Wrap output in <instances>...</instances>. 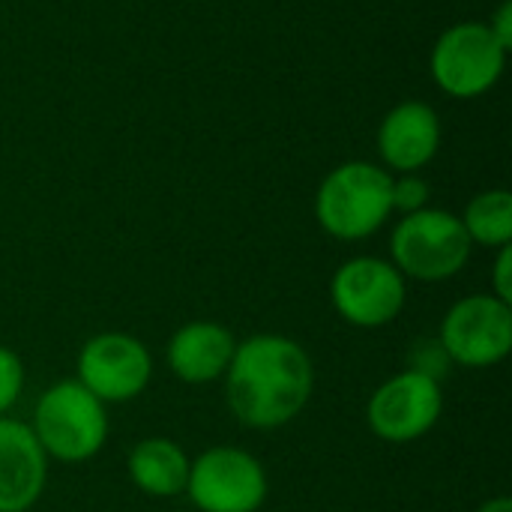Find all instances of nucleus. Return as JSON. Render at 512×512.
I'll return each mask as SVG.
<instances>
[{"instance_id": "nucleus-13", "label": "nucleus", "mask_w": 512, "mask_h": 512, "mask_svg": "<svg viewBox=\"0 0 512 512\" xmlns=\"http://www.w3.org/2000/svg\"><path fill=\"white\" fill-rule=\"evenodd\" d=\"M237 339L216 321H189L183 324L165 348L168 369L183 384H210L225 378Z\"/></svg>"}, {"instance_id": "nucleus-10", "label": "nucleus", "mask_w": 512, "mask_h": 512, "mask_svg": "<svg viewBox=\"0 0 512 512\" xmlns=\"http://www.w3.org/2000/svg\"><path fill=\"white\" fill-rule=\"evenodd\" d=\"M153 378V357L147 345L129 333H99L78 351V384L102 405L138 399Z\"/></svg>"}, {"instance_id": "nucleus-9", "label": "nucleus", "mask_w": 512, "mask_h": 512, "mask_svg": "<svg viewBox=\"0 0 512 512\" xmlns=\"http://www.w3.org/2000/svg\"><path fill=\"white\" fill-rule=\"evenodd\" d=\"M444 414L441 381L405 369L387 378L369 399L366 423L387 444H411L435 429Z\"/></svg>"}, {"instance_id": "nucleus-8", "label": "nucleus", "mask_w": 512, "mask_h": 512, "mask_svg": "<svg viewBox=\"0 0 512 512\" xmlns=\"http://www.w3.org/2000/svg\"><path fill=\"white\" fill-rule=\"evenodd\" d=\"M408 288L393 261L360 255L345 261L330 279V300L342 321L360 330H378L399 318Z\"/></svg>"}, {"instance_id": "nucleus-2", "label": "nucleus", "mask_w": 512, "mask_h": 512, "mask_svg": "<svg viewBox=\"0 0 512 512\" xmlns=\"http://www.w3.org/2000/svg\"><path fill=\"white\" fill-rule=\"evenodd\" d=\"M393 174L381 165L354 159L333 168L315 195L318 225L345 243L372 237L393 213Z\"/></svg>"}, {"instance_id": "nucleus-7", "label": "nucleus", "mask_w": 512, "mask_h": 512, "mask_svg": "<svg viewBox=\"0 0 512 512\" xmlns=\"http://www.w3.org/2000/svg\"><path fill=\"white\" fill-rule=\"evenodd\" d=\"M438 345L447 360L465 369H489L512 351L510 303L492 294H471L450 306L441 321Z\"/></svg>"}, {"instance_id": "nucleus-11", "label": "nucleus", "mask_w": 512, "mask_h": 512, "mask_svg": "<svg viewBox=\"0 0 512 512\" xmlns=\"http://www.w3.org/2000/svg\"><path fill=\"white\" fill-rule=\"evenodd\" d=\"M48 456L30 423L0 417V512H27L45 489Z\"/></svg>"}, {"instance_id": "nucleus-18", "label": "nucleus", "mask_w": 512, "mask_h": 512, "mask_svg": "<svg viewBox=\"0 0 512 512\" xmlns=\"http://www.w3.org/2000/svg\"><path fill=\"white\" fill-rule=\"evenodd\" d=\"M450 360H447V354H444V348L438 345V342H423L417 351H414V363H411V369L414 372H420V375H429V378H435V381H441L447 372L441 369V366H447Z\"/></svg>"}, {"instance_id": "nucleus-3", "label": "nucleus", "mask_w": 512, "mask_h": 512, "mask_svg": "<svg viewBox=\"0 0 512 512\" xmlns=\"http://www.w3.org/2000/svg\"><path fill=\"white\" fill-rule=\"evenodd\" d=\"M30 429L48 459L81 465L105 447L108 411L87 387L69 378L51 384L36 399Z\"/></svg>"}, {"instance_id": "nucleus-15", "label": "nucleus", "mask_w": 512, "mask_h": 512, "mask_svg": "<svg viewBox=\"0 0 512 512\" xmlns=\"http://www.w3.org/2000/svg\"><path fill=\"white\" fill-rule=\"evenodd\" d=\"M468 240L489 249H504L512 243V195L507 189H489L468 201L465 216H459Z\"/></svg>"}, {"instance_id": "nucleus-1", "label": "nucleus", "mask_w": 512, "mask_h": 512, "mask_svg": "<svg viewBox=\"0 0 512 512\" xmlns=\"http://www.w3.org/2000/svg\"><path fill=\"white\" fill-rule=\"evenodd\" d=\"M315 369L306 348L279 333L237 342L225 372V402L240 426L270 432L288 426L309 405Z\"/></svg>"}, {"instance_id": "nucleus-5", "label": "nucleus", "mask_w": 512, "mask_h": 512, "mask_svg": "<svg viewBox=\"0 0 512 512\" xmlns=\"http://www.w3.org/2000/svg\"><path fill=\"white\" fill-rule=\"evenodd\" d=\"M507 66V51L489 24L462 21L441 33L432 48V78L453 99H477L489 93Z\"/></svg>"}, {"instance_id": "nucleus-6", "label": "nucleus", "mask_w": 512, "mask_h": 512, "mask_svg": "<svg viewBox=\"0 0 512 512\" xmlns=\"http://www.w3.org/2000/svg\"><path fill=\"white\" fill-rule=\"evenodd\" d=\"M264 465L240 447H210L189 462L186 492L201 512H258L267 501Z\"/></svg>"}, {"instance_id": "nucleus-20", "label": "nucleus", "mask_w": 512, "mask_h": 512, "mask_svg": "<svg viewBox=\"0 0 512 512\" xmlns=\"http://www.w3.org/2000/svg\"><path fill=\"white\" fill-rule=\"evenodd\" d=\"M489 30H492V36L501 42V48H504V51H510L512 48V3L510 0H504V3L498 6L495 18L489 21Z\"/></svg>"}, {"instance_id": "nucleus-16", "label": "nucleus", "mask_w": 512, "mask_h": 512, "mask_svg": "<svg viewBox=\"0 0 512 512\" xmlns=\"http://www.w3.org/2000/svg\"><path fill=\"white\" fill-rule=\"evenodd\" d=\"M24 390V366L15 351L0 345V417H6Z\"/></svg>"}, {"instance_id": "nucleus-12", "label": "nucleus", "mask_w": 512, "mask_h": 512, "mask_svg": "<svg viewBox=\"0 0 512 512\" xmlns=\"http://www.w3.org/2000/svg\"><path fill=\"white\" fill-rule=\"evenodd\" d=\"M441 147V120L426 102H402L390 108L378 129V153L387 168L417 174Z\"/></svg>"}, {"instance_id": "nucleus-19", "label": "nucleus", "mask_w": 512, "mask_h": 512, "mask_svg": "<svg viewBox=\"0 0 512 512\" xmlns=\"http://www.w3.org/2000/svg\"><path fill=\"white\" fill-rule=\"evenodd\" d=\"M492 297L512 303V249L504 246L498 249V261L492 270Z\"/></svg>"}, {"instance_id": "nucleus-14", "label": "nucleus", "mask_w": 512, "mask_h": 512, "mask_svg": "<svg viewBox=\"0 0 512 512\" xmlns=\"http://www.w3.org/2000/svg\"><path fill=\"white\" fill-rule=\"evenodd\" d=\"M189 456L171 438H144L129 453V480L150 498H177L186 492Z\"/></svg>"}, {"instance_id": "nucleus-4", "label": "nucleus", "mask_w": 512, "mask_h": 512, "mask_svg": "<svg viewBox=\"0 0 512 512\" xmlns=\"http://www.w3.org/2000/svg\"><path fill=\"white\" fill-rule=\"evenodd\" d=\"M474 243L462 219L450 210L423 207L402 216L390 237L393 267L405 279L417 282H444L465 270Z\"/></svg>"}, {"instance_id": "nucleus-21", "label": "nucleus", "mask_w": 512, "mask_h": 512, "mask_svg": "<svg viewBox=\"0 0 512 512\" xmlns=\"http://www.w3.org/2000/svg\"><path fill=\"white\" fill-rule=\"evenodd\" d=\"M477 512H512L510 498H489Z\"/></svg>"}, {"instance_id": "nucleus-17", "label": "nucleus", "mask_w": 512, "mask_h": 512, "mask_svg": "<svg viewBox=\"0 0 512 512\" xmlns=\"http://www.w3.org/2000/svg\"><path fill=\"white\" fill-rule=\"evenodd\" d=\"M393 210L399 213H417L429 204V183L417 174H402L399 180H393Z\"/></svg>"}]
</instances>
